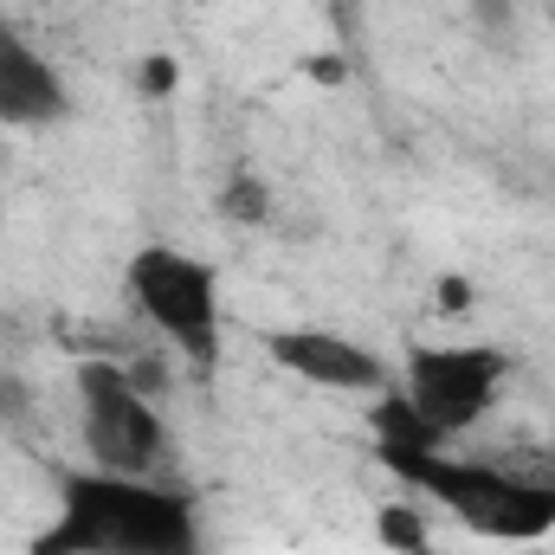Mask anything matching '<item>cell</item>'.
<instances>
[{"label": "cell", "mask_w": 555, "mask_h": 555, "mask_svg": "<svg viewBox=\"0 0 555 555\" xmlns=\"http://www.w3.org/2000/svg\"><path fill=\"white\" fill-rule=\"evenodd\" d=\"M26 555H201V517L188 491L124 472H72L59 511Z\"/></svg>", "instance_id": "6da1fadb"}, {"label": "cell", "mask_w": 555, "mask_h": 555, "mask_svg": "<svg viewBox=\"0 0 555 555\" xmlns=\"http://www.w3.org/2000/svg\"><path fill=\"white\" fill-rule=\"evenodd\" d=\"M382 465L491 543H537L555 530V478H517L498 465H472V459H452L446 446L439 452H388Z\"/></svg>", "instance_id": "7a4b0ae2"}, {"label": "cell", "mask_w": 555, "mask_h": 555, "mask_svg": "<svg viewBox=\"0 0 555 555\" xmlns=\"http://www.w3.org/2000/svg\"><path fill=\"white\" fill-rule=\"evenodd\" d=\"M124 284L137 297V310L194 362V369H214L220 356V272L188 253V246H137Z\"/></svg>", "instance_id": "3957f363"}, {"label": "cell", "mask_w": 555, "mask_h": 555, "mask_svg": "<svg viewBox=\"0 0 555 555\" xmlns=\"http://www.w3.org/2000/svg\"><path fill=\"white\" fill-rule=\"evenodd\" d=\"M72 388H78L91 465L98 472H124V478H162V465H168V426L149 408V395L130 382V369H117V362H78Z\"/></svg>", "instance_id": "277c9868"}, {"label": "cell", "mask_w": 555, "mask_h": 555, "mask_svg": "<svg viewBox=\"0 0 555 555\" xmlns=\"http://www.w3.org/2000/svg\"><path fill=\"white\" fill-rule=\"evenodd\" d=\"M504 375H511V356L491 343H426L408 356L395 388L420 414V426L446 446L452 433H465L491 414V401L504 395Z\"/></svg>", "instance_id": "5b68a950"}, {"label": "cell", "mask_w": 555, "mask_h": 555, "mask_svg": "<svg viewBox=\"0 0 555 555\" xmlns=\"http://www.w3.org/2000/svg\"><path fill=\"white\" fill-rule=\"evenodd\" d=\"M266 356H272L284 375L310 382V388H330V395H388L395 375L349 336L323 330V323H291L266 336Z\"/></svg>", "instance_id": "8992f818"}, {"label": "cell", "mask_w": 555, "mask_h": 555, "mask_svg": "<svg viewBox=\"0 0 555 555\" xmlns=\"http://www.w3.org/2000/svg\"><path fill=\"white\" fill-rule=\"evenodd\" d=\"M72 111V91L59 78V65L13 26L0 20V124L13 130H46Z\"/></svg>", "instance_id": "52a82bcc"}, {"label": "cell", "mask_w": 555, "mask_h": 555, "mask_svg": "<svg viewBox=\"0 0 555 555\" xmlns=\"http://www.w3.org/2000/svg\"><path fill=\"white\" fill-rule=\"evenodd\" d=\"M375 530H382V543H388V550H401V555H426V524H420L414 504H382Z\"/></svg>", "instance_id": "ba28073f"}, {"label": "cell", "mask_w": 555, "mask_h": 555, "mask_svg": "<svg viewBox=\"0 0 555 555\" xmlns=\"http://www.w3.org/2000/svg\"><path fill=\"white\" fill-rule=\"evenodd\" d=\"M220 214H227V220H240V227H266L272 194H266L253 175H233V181H227V194H220Z\"/></svg>", "instance_id": "9c48e42d"}, {"label": "cell", "mask_w": 555, "mask_h": 555, "mask_svg": "<svg viewBox=\"0 0 555 555\" xmlns=\"http://www.w3.org/2000/svg\"><path fill=\"white\" fill-rule=\"evenodd\" d=\"M175 85H181V65H175L168 52H155V59H142V91H149V98H168Z\"/></svg>", "instance_id": "30bf717a"}]
</instances>
